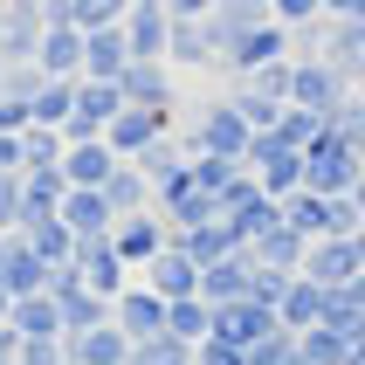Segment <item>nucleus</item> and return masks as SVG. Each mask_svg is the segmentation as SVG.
Here are the masks:
<instances>
[{"label":"nucleus","mask_w":365,"mask_h":365,"mask_svg":"<svg viewBox=\"0 0 365 365\" xmlns=\"http://www.w3.org/2000/svg\"><path fill=\"white\" fill-rule=\"evenodd\" d=\"M0 242H7V235H0Z\"/></svg>","instance_id":"13d9d810"},{"label":"nucleus","mask_w":365,"mask_h":365,"mask_svg":"<svg viewBox=\"0 0 365 365\" xmlns=\"http://www.w3.org/2000/svg\"><path fill=\"white\" fill-rule=\"evenodd\" d=\"M110 324H118L131 345L159 338V331H165V297H159V289H145V283H131L118 304H110Z\"/></svg>","instance_id":"f8f14e48"},{"label":"nucleus","mask_w":365,"mask_h":365,"mask_svg":"<svg viewBox=\"0 0 365 365\" xmlns=\"http://www.w3.org/2000/svg\"><path fill=\"white\" fill-rule=\"evenodd\" d=\"M76 276H83V289H97L103 304H118L124 289L138 283V276L124 269V255L110 248V235H97V242H83V248H76Z\"/></svg>","instance_id":"0eeeda50"},{"label":"nucleus","mask_w":365,"mask_h":365,"mask_svg":"<svg viewBox=\"0 0 365 365\" xmlns=\"http://www.w3.org/2000/svg\"><path fill=\"white\" fill-rule=\"evenodd\" d=\"M269 331H276V310H269V304H255V297H242V304H214V338H221V345L255 351Z\"/></svg>","instance_id":"6e6552de"},{"label":"nucleus","mask_w":365,"mask_h":365,"mask_svg":"<svg viewBox=\"0 0 365 365\" xmlns=\"http://www.w3.org/2000/svg\"><path fill=\"white\" fill-rule=\"evenodd\" d=\"M248 180L262 186L269 200H289V193H304V152L255 138V145H248Z\"/></svg>","instance_id":"7ed1b4c3"},{"label":"nucleus","mask_w":365,"mask_h":365,"mask_svg":"<svg viewBox=\"0 0 365 365\" xmlns=\"http://www.w3.org/2000/svg\"><path fill=\"white\" fill-rule=\"evenodd\" d=\"M124 103H145V110H173V69L165 62H131L118 76Z\"/></svg>","instance_id":"a878e982"},{"label":"nucleus","mask_w":365,"mask_h":365,"mask_svg":"<svg viewBox=\"0 0 365 365\" xmlns=\"http://www.w3.org/2000/svg\"><path fill=\"white\" fill-rule=\"evenodd\" d=\"M76 83L83 76H48L35 90V124H48V131H62V124L76 118Z\"/></svg>","instance_id":"72a5a7b5"},{"label":"nucleus","mask_w":365,"mask_h":365,"mask_svg":"<svg viewBox=\"0 0 365 365\" xmlns=\"http://www.w3.org/2000/svg\"><path fill=\"white\" fill-rule=\"evenodd\" d=\"M324 324H345V331H365V269L351 276L345 289H331V310H324Z\"/></svg>","instance_id":"ea45409f"},{"label":"nucleus","mask_w":365,"mask_h":365,"mask_svg":"<svg viewBox=\"0 0 365 365\" xmlns=\"http://www.w3.org/2000/svg\"><path fill=\"white\" fill-rule=\"evenodd\" d=\"M331 124L345 131V145H351V152L365 159V90H351V97H345V110H338Z\"/></svg>","instance_id":"49530a36"},{"label":"nucleus","mask_w":365,"mask_h":365,"mask_svg":"<svg viewBox=\"0 0 365 365\" xmlns=\"http://www.w3.org/2000/svg\"><path fill=\"white\" fill-rule=\"evenodd\" d=\"M304 235H297V227L289 221H276L269 227V235H255V242H248V255H255V269H283V276H297V269H304Z\"/></svg>","instance_id":"cd10ccee"},{"label":"nucleus","mask_w":365,"mask_h":365,"mask_svg":"<svg viewBox=\"0 0 365 365\" xmlns=\"http://www.w3.org/2000/svg\"><path fill=\"white\" fill-rule=\"evenodd\" d=\"M21 242H28V248H35V255H41V262H48V269H69V262H76V235H69V221H62V214H56V221H35V227H21Z\"/></svg>","instance_id":"7c9ffc66"},{"label":"nucleus","mask_w":365,"mask_h":365,"mask_svg":"<svg viewBox=\"0 0 365 365\" xmlns=\"http://www.w3.org/2000/svg\"><path fill=\"white\" fill-rule=\"evenodd\" d=\"M165 331L186 338V345H207V338H214V304H207V297H180V304H165Z\"/></svg>","instance_id":"473e14b6"},{"label":"nucleus","mask_w":365,"mask_h":365,"mask_svg":"<svg viewBox=\"0 0 365 365\" xmlns=\"http://www.w3.org/2000/svg\"><path fill=\"white\" fill-rule=\"evenodd\" d=\"M297 276H310V283H324V289H345L351 276H359V248L338 242V235H324V242L304 248V269H297Z\"/></svg>","instance_id":"a211bd4d"},{"label":"nucleus","mask_w":365,"mask_h":365,"mask_svg":"<svg viewBox=\"0 0 365 365\" xmlns=\"http://www.w3.org/2000/svg\"><path fill=\"white\" fill-rule=\"evenodd\" d=\"M283 221L297 227L304 242H324V193H310V186H304V193H289V200H283Z\"/></svg>","instance_id":"4c0bfd02"},{"label":"nucleus","mask_w":365,"mask_h":365,"mask_svg":"<svg viewBox=\"0 0 365 365\" xmlns=\"http://www.w3.org/2000/svg\"><path fill=\"white\" fill-rule=\"evenodd\" d=\"M103 200H110V214H118V221H124V214H145V207H152V180H145L138 165L124 159L118 173L103 180Z\"/></svg>","instance_id":"2f4dec72"},{"label":"nucleus","mask_w":365,"mask_h":365,"mask_svg":"<svg viewBox=\"0 0 365 365\" xmlns=\"http://www.w3.org/2000/svg\"><path fill=\"white\" fill-rule=\"evenodd\" d=\"M124 69H131V41H124V28H97V35L83 41V76L118 83Z\"/></svg>","instance_id":"393cba45"},{"label":"nucleus","mask_w":365,"mask_h":365,"mask_svg":"<svg viewBox=\"0 0 365 365\" xmlns=\"http://www.w3.org/2000/svg\"><path fill=\"white\" fill-rule=\"evenodd\" d=\"M193 365H248V351L221 345V338H207V345H193Z\"/></svg>","instance_id":"8fccbe9b"},{"label":"nucleus","mask_w":365,"mask_h":365,"mask_svg":"<svg viewBox=\"0 0 365 365\" xmlns=\"http://www.w3.org/2000/svg\"><path fill=\"white\" fill-rule=\"evenodd\" d=\"M131 14V0H69V21H76L83 35H97V28H124Z\"/></svg>","instance_id":"a19ab883"},{"label":"nucleus","mask_w":365,"mask_h":365,"mask_svg":"<svg viewBox=\"0 0 365 365\" xmlns=\"http://www.w3.org/2000/svg\"><path fill=\"white\" fill-rule=\"evenodd\" d=\"M165 35H173V7L165 0H131V14H124L131 62H165Z\"/></svg>","instance_id":"1a4fd4ad"},{"label":"nucleus","mask_w":365,"mask_h":365,"mask_svg":"<svg viewBox=\"0 0 365 365\" xmlns=\"http://www.w3.org/2000/svg\"><path fill=\"white\" fill-rule=\"evenodd\" d=\"M269 21V0H214V14H207V35H214V56L227 48H242L255 28Z\"/></svg>","instance_id":"ddd939ff"},{"label":"nucleus","mask_w":365,"mask_h":365,"mask_svg":"<svg viewBox=\"0 0 365 365\" xmlns=\"http://www.w3.org/2000/svg\"><path fill=\"white\" fill-rule=\"evenodd\" d=\"M14 365H21V359H14Z\"/></svg>","instance_id":"bf43d9fd"},{"label":"nucleus","mask_w":365,"mask_h":365,"mask_svg":"<svg viewBox=\"0 0 365 365\" xmlns=\"http://www.w3.org/2000/svg\"><path fill=\"white\" fill-rule=\"evenodd\" d=\"M324 124H331V118H317V110H304V103H283V118L269 124L262 138H269V145H289V152H304V145L317 138Z\"/></svg>","instance_id":"f704fd0d"},{"label":"nucleus","mask_w":365,"mask_h":365,"mask_svg":"<svg viewBox=\"0 0 365 365\" xmlns=\"http://www.w3.org/2000/svg\"><path fill=\"white\" fill-rule=\"evenodd\" d=\"M69 365H131V338H124V331L103 317L97 331L69 338Z\"/></svg>","instance_id":"c85d7f7f"},{"label":"nucleus","mask_w":365,"mask_h":365,"mask_svg":"<svg viewBox=\"0 0 365 365\" xmlns=\"http://www.w3.org/2000/svg\"><path fill=\"white\" fill-rule=\"evenodd\" d=\"M0 324H14V297L7 289H0Z\"/></svg>","instance_id":"5fc2aeb1"},{"label":"nucleus","mask_w":365,"mask_h":365,"mask_svg":"<svg viewBox=\"0 0 365 365\" xmlns=\"http://www.w3.org/2000/svg\"><path fill=\"white\" fill-rule=\"evenodd\" d=\"M165 131H180V124H173V110H145V103H124L118 118H110V131H103V145H110L118 159H138V152H152Z\"/></svg>","instance_id":"20e7f679"},{"label":"nucleus","mask_w":365,"mask_h":365,"mask_svg":"<svg viewBox=\"0 0 365 365\" xmlns=\"http://www.w3.org/2000/svg\"><path fill=\"white\" fill-rule=\"evenodd\" d=\"M324 310H331V289H324V283H310V276H289L283 304H276V324L304 338L310 324H324Z\"/></svg>","instance_id":"4be33fe9"},{"label":"nucleus","mask_w":365,"mask_h":365,"mask_svg":"<svg viewBox=\"0 0 365 365\" xmlns=\"http://www.w3.org/2000/svg\"><path fill=\"white\" fill-rule=\"evenodd\" d=\"M0 173H21V138L14 131H0Z\"/></svg>","instance_id":"3c124183"},{"label":"nucleus","mask_w":365,"mask_h":365,"mask_svg":"<svg viewBox=\"0 0 365 365\" xmlns=\"http://www.w3.org/2000/svg\"><path fill=\"white\" fill-rule=\"evenodd\" d=\"M214 35H207V21H173V35H165V69H214Z\"/></svg>","instance_id":"b1692460"},{"label":"nucleus","mask_w":365,"mask_h":365,"mask_svg":"<svg viewBox=\"0 0 365 365\" xmlns=\"http://www.w3.org/2000/svg\"><path fill=\"white\" fill-rule=\"evenodd\" d=\"M0 289H7V297H41V289H48V262H41L35 248L21 242V235H7V242H0Z\"/></svg>","instance_id":"4468645a"},{"label":"nucleus","mask_w":365,"mask_h":365,"mask_svg":"<svg viewBox=\"0 0 365 365\" xmlns=\"http://www.w3.org/2000/svg\"><path fill=\"white\" fill-rule=\"evenodd\" d=\"M131 365H193V345H186V338H173V331H159V338L131 345Z\"/></svg>","instance_id":"79ce46f5"},{"label":"nucleus","mask_w":365,"mask_h":365,"mask_svg":"<svg viewBox=\"0 0 365 365\" xmlns=\"http://www.w3.org/2000/svg\"><path fill=\"white\" fill-rule=\"evenodd\" d=\"M118 165H124V159H118L103 138H83V145H69V152H62V180H69V186H103Z\"/></svg>","instance_id":"bb28decb"},{"label":"nucleus","mask_w":365,"mask_h":365,"mask_svg":"<svg viewBox=\"0 0 365 365\" xmlns=\"http://www.w3.org/2000/svg\"><path fill=\"white\" fill-rule=\"evenodd\" d=\"M21 365H69V338H21Z\"/></svg>","instance_id":"09e8293b"},{"label":"nucleus","mask_w":365,"mask_h":365,"mask_svg":"<svg viewBox=\"0 0 365 365\" xmlns=\"http://www.w3.org/2000/svg\"><path fill=\"white\" fill-rule=\"evenodd\" d=\"M365 0H324V21H359Z\"/></svg>","instance_id":"603ef678"},{"label":"nucleus","mask_w":365,"mask_h":365,"mask_svg":"<svg viewBox=\"0 0 365 365\" xmlns=\"http://www.w3.org/2000/svg\"><path fill=\"white\" fill-rule=\"evenodd\" d=\"M83 28L76 21H48L41 28V48H35V69L41 76H83Z\"/></svg>","instance_id":"2eb2a0df"},{"label":"nucleus","mask_w":365,"mask_h":365,"mask_svg":"<svg viewBox=\"0 0 365 365\" xmlns=\"http://www.w3.org/2000/svg\"><path fill=\"white\" fill-rule=\"evenodd\" d=\"M180 138H186V159H235V165H248V145H255V131H248V118H242L227 97H214L200 118L180 131Z\"/></svg>","instance_id":"f257e3e1"},{"label":"nucleus","mask_w":365,"mask_h":365,"mask_svg":"<svg viewBox=\"0 0 365 365\" xmlns=\"http://www.w3.org/2000/svg\"><path fill=\"white\" fill-rule=\"evenodd\" d=\"M138 283L159 289L165 304H180V297H200V262H193L186 248H159V255L138 269Z\"/></svg>","instance_id":"9b49d317"},{"label":"nucleus","mask_w":365,"mask_h":365,"mask_svg":"<svg viewBox=\"0 0 365 365\" xmlns=\"http://www.w3.org/2000/svg\"><path fill=\"white\" fill-rule=\"evenodd\" d=\"M248 165H235V159H193V180H200V193H214V207H221V193L235 180H242Z\"/></svg>","instance_id":"a18cd8bd"},{"label":"nucleus","mask_w":365,"mask_h":365,"mask_svg":"<svg viewBox=\"0 0 365 365\" xmlns=\"http://www.w3.org/2000/svg\"><path fill=\"white\" fill-rule=\"evenodd\" d=\"M41 28H48L41 0L0 7V56H7V62H35V48H41Z\"/></svg>","instance_id":"f3484780"},{"label":"nucleus","mask_w":365,"mask_h":365,"mask_svg":"<svg viewBox=\"0 0 365 365\" xmlns=\"http://www.w3.org/2000/svg\"><path fill=\"white\" fill-rule=\"evenodd\" d=\"M110 248H118V255H124V269L138 276V269L152 262L159 248H173V227H165V214H159V207H145V214H124V221L110 227Z\"/></svg>","instance_id":"39448f33"},{"label":"nucleus","mask_w":365,"mask_h":365,"mask_svg":"<svg viewBox=\"0 0 365 365\" xmlns=\"http://www.w3.org/2000/svg\"><path fill=\"white\" fill-rule=\"evenodd\" d=\"M62 152H69V138L48 131V124H28L21 131V173H48V165H62Z\"/></svg>","instance_id":"c9c22d12"},{"label":"nucleus","mask_w":365,"mask_h":365,"mask_svg":"<svg viewBox=\"0 0 365 365\" xmlns=\"http://www.w3.org/2000/svg\"><path fill=\"white\" fill-rule=\"evenodd\" d=\"M41 14H48V21H69V0H41Z\"/></svg>","instance_id":"864d4df0"},{"label":"nucleus","mask_w":365,"mask_h":365,"mask_svg":"<svg viewBox=\"0 0 365 365\" xmlns=\"http://www.w3.org/2000/svg\"><path fill=\"white\" fill-rule=\"evenodd\" d=\"M62 221H69V235H76V242H97V235H110V227H118V214H110V200H103V186H69Z\"/></svg>","instance_id":"5701e85b"},{"label":"nucleus","mask_w":365,"mask_h":365,"mask_svg":"<svg viewBox=\"0 0 365 365\" xmlns=\"http://www.w3.org/2000/svg\"><path fill=\"white\" fill-rule=\"evenodd\" d=\"M118 110H124V90H118V83L83 76V83H76V118L62 124V138H69V145H83V138H103Z\"/></svg>","instance_id":"423d86ee"},{"label":"nucleus","mask_w":365,"mask_h":365,"mask_svg":"<svg viewBox=\"0 0 365 365\" xmlns=\"http://www.w3.org/2000/svg\"><path fill=\"white\" fill-rule=\"evenodd\" d=\"M304 365H365V331L310 324L304 331Z\"/></svg>","instance_id":"412c9836"},{"label":"nucleus","mask_w":365,"mask_h":365,"mask_svg":"<svg viewBox=\"0 0 365 365\" xmlns=\"http://www.w3.org/2000/svg\"><path fill=\"white\" fill-rule=\"evenodd\" d=\"M283 56H289V28L269 14L262 28L242 41V48H227V56H221V69H227V76H248V69H262V62H283Z\"/></svg>","instance_id":"aec40b11"},{"label":"nucleus","mask_w":365,"mask_h":365,"mask_svg":"<svg viewBox=\"0 0 365 365\" xmlns=\"http://www.w3.org/2000/svg\"><path fill=\"white\" fill-rule=\"evenodd\" d=\"M351 248H359V269H365V227H359V235H351Z\"/></svg>","instance_id":"4d7b16f0"},{"label":"nucleus","mask_w":365,"mask_h":365,"mask_svg":"<svg viewBox=\"0 0 365 365\" xmlns=\"http://www.w3.org/2000/svg\"><path fill=\"white\" fill-rule=\"evenodd\" d=\"M351 200H359V221H365V180H359V186H351Z\"/></svg>","instance_id":"6e6d98bb"},{"label":"nucleus","mask_w":365,"mask_h":365,"mask_svg":"<svg viewBox=\"0 0 365 365\" xmlns=\"http://www.w3.org/2000/svg\"><path fill=\"white\" fill-rule=\"evenodd\" d=\"M227 103H235V110H242V118H248V131H255V138H262L269 124L283 118V103H269L262 90H248V83H235V90H227Z\"/></svg>","instance_id":"37998d69"},{"label":"nucleus","mask_w":365,"mask_h":365,"mask_svg":"<svg viewBox=\"0 0 365 365\" xmlns=\"http://www.w3.org/2000/svg\"><path fill=\"white\" fill-rule=\"evenodd\" d=\"M248 365H304V338L276 324V331H269V338H262V345L248 351Z\"/></svg>","instance_id":"c03bdc74"},{"label":"nucleus","mask_w":365,"mask_h":365,"mask_svg":"<svg viewBox=\"0 0 365 365\" xmlns=\"http://www.w3.org/2000/svg\"><path fill=\"white\" fill-rule=\"evenodd\" d=\"M269 14L297 35V28H310V21H324V0H269Z\"/></svg>","instance_id":"de8ad7c7"},{"label":"nucleus","mask_w":365,"mask_h":365,"mask_svg":"<svg viewBox=\"0 0 365 365\" xmlns=\"http://www.w3.org/2000/svg\"><path fill=\"white\" fill-rule=\"evenodd\" d=\"M351 97V83L331 69V62H297V90H289V103H304V110H317V118H338Z\"/></svg>","instance_id":"9d476101"},{"label":"nucleus","mask_w":365,"mask_h":365,"mask_svg":"<svg viewBox=\"0 0 365 365\" xmlns=\"http://www.w3.org/2000/svg\"><path fill=\"white\" fill-rule=\"evenodd\" d=\"M62 200H69V180H62V165H48V173H21V227L56 221ZM21 227H14V235H21Z\"/></svg>","instance_id":"6ab92c4d"},{"label":"nucleus","mask_w":365,"mask_h":365,"mask_svg":"<svg viewBox=\"0 0 365 365\" xmlns=\"http://www.w3.org/2000/svg\"><path fill=\"white\" fill-rule=\"evenodd\" d=\"M359 180H365V159L345 145L338 124H324V131L304 145V186H310V193H324V200H338V193H351Z\"/></svg>","instance_id":"f03ea898"},{"label":"nucleus","mask_w":365,"mask_h":365,"mask_svg":"<svg viewBox=\"0 0 365 365\" xmlns=\"http://www.w3.org/2000/svg\"><path fill=\"white\" fill-rule=\"evenodd\" d=\"M248 90H262L269 103H289V90H297V56H283V62H262V69H248Z\"/></svg>","instance_id":"58836bf2"},{"label":"nucleus","mask_w":365,"mask_h":365,"mask_svg":"<svg viewBox=\"0 0 365 365\" xmlns=\"http://www.w3.org/2000/svg\"><path fill=\"white\" fill-rule=\"evenodd\" d=\"M173 248H186L200 269H214L221 255H235L242 242H235V227H227V221H207V227H173Z\"/></svg>","instance_id":"c756f323"},{"label":"nucleus","mask_w":365,"mask_h":365,"mask_svg":"<svg viewBox=\"0 0 365 365\" xmlns=\"http://www.w3.org/2000/svg\"><path fill=\"white\" fill-rule=\"evenodd\" d=\"M14 331H21V338H62L56 297H48V289H41V297H21V304H14Z\"/></svg>","instance_id":"e433bc0d"},{"label":"nucleus","mask_w":365,"mask_h":365,"mask_svg":"<svg viewBox=\"0 0 365 365\" xmlns=\"http://www.w3.org/2000/svg\"><path fill=\"white\" fill-rule=\"evenodd\" d=\"M200 297L207 304H242V297H255V255L235 248V255H221L214 269H200Z\"/></svg>","instance_id":"dca6fc26"}]
</instances>
